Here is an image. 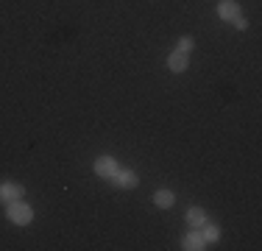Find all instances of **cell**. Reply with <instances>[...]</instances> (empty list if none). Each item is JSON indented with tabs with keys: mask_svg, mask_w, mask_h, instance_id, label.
Returning a JSON list of instances; mask_svg holds the SVG:
<instances>
[{
	"mask_svg": "<svg viewBox=\"0 0 262 251\" xmlns=\"http://www.w3.org/2000/svg\"><path fill=\"white\" fill-rule=\"evenodd\" d=\"M6 218L17 226H28L31 218H34V210H31L28 204H23V201H11V204L6 206Z\"/></svg>",
	"mask_w": 262,
	"mask_h": 251,
	"instance_id": "obj_1",
	"label": "cell"
},
{
	"mask_svg": "<svg viewBox=\"0 0 262 251\" xmlns=\"http://www.w3.org/2000/svg\"><path fill=\"white\" fill-rule=\"evenodd\" d=\"M109 181L115 187H123V190H131V187L140 184V176H137L134 171H115L109 176Z\"/></svg>",
	"mask_w": 262,
	"mask_h": 251,
	"instance_id": "obj_2",
	"label": "cell"
},
{
	"mask_svg": "<svg viewBox=\"0 0 262 251\" xmlns=\"http://www.w3.org/2000/svg\"><path fill=\"white\" fill-rule=\"evenodd\" d=\"M20 198H23V187L20 184H11V181L0 184V201H3V204H11V201H20Z\"/></svg>",
	"mask_w": 262,
	"mask_h": 251,
	"instance_id": "obj_3",
	"label": "cell"
},
{
	"mask_svg": "<svg viewBox=\"0 0 262 251\" xmlns=\"http://www.w3.org/2000/svg\"><path fill=\"white\" fill-rule=\"evenodd\" d=\"M117 171V162H115V156H98L95 159V173L98 176H103V179H109L112 173Z\"/></svg>",
	"mask_w": 262,
	"mask_h": 251,
	"instance_id": "obj_4",
	"label": "cell"
},
{
	"mask_svg": "<svg viewBox=\"0 0 262 251\" xmlns=\"http://www.w3.org/2000/svg\"><path fill=\"white\" fill-rule=\"evenodd\" d=\"M237 14H240V6H237L234 0H221V3H217V17H221V20H234Z\"/></svg>",
	"mask_w": 262,
	"mask_h": 251,
	"instance_id": "obj_5",
	"label": "cell"
},
{
	"mask_svg": "<svg viewBox=\"0 0 262 251\" xmlns=\"http://www.w3.org/2000/svg\"><path fill=\"white\" fill-rule=\"evenodd\" d=\"M184 248L187 251H204L207 248V240H204V235L195 229V232H190V235L184 237Z\"/></svg>",
	"mask_w": 262,
	"mask_h": 251,
	"instance_id": "obj_6",
	"label": "cell"
},
{
	"mask_svg": "<svg viewBox=\"0 0 262 251\" xmlns=\"http://www.w3.org/2000/svg\"><path fill=\"white\" fill-rule=\"evenodd\" d=\"M187 223H190L192 229H201V226L207 223V212H204L201 206H190V210H187Z\"/></svg>",
	"mask_w": 262,
	"mask_h": 251,
	"instance_id": "obj_7",
	"label": "cell"
},
{
	"mask_svg": "<svg viewBox=\"0 0 262 251\" xmlns=\"http://www.w3.org/2000/svg\"><path fill=\"white\" fill-rule=\"evenodd\" d=\"M167 67H170V73H184L187 70V53H182V50H173L170 59H167Z\"/></svg>",
	"mask_w": 262,
	"mask_h": 251,
	"instance_id": "obj_8",
	"label": "cell"
},
{
	"mask_svg": "<svg viewBox=\"0 0 262 251\" xmlns=\"http://www.w3.org/2000/svg\"><path fill=\"white\" fill-rule=\"evenodd\" d=\"M154 204H157L159 210H170V206L176 204V196H173V190H157L154 193Z\"/></svg>",
	"mask_w": 262,
	"mask_h": 251,
	"instance_id": "obj_9",
	"label": "cell"
},
{
	"mask_svg": "<svg viewBox=\"0 0 262 251\" xmlns=\"http://www.w3.org/2000/svg\"><path fill=\"white\" fill-rule=\"evenodd\" d=\"M201 229H204L201 235H204V240H207V243H215L217 237H221V229H217V226H209V223H204Z\"/></svg>",
	"mask_w": 262,
	"mask_h": 251,
	"instance_id": "obj_10",
	"label": "cell"
},
{
	"mask_svg": "<svg viewBox=\"0 0 262 251\" xmlns=\"http://www.w3.org/2000/svg\"><path fill=\"white\" fill-rule=\"evenodd\" d=\"M192 45H195V42H192L190 36H182V39H179V48H176V50H182V53H190Z\"/></svg>",
	"mask_w": 262,
	"mask_h": 251,
	"instance_id": "obj_11",
	"label": "cell"
},
{
	"mask_svg": "<svg viewBox=\"0 0 262 251\" xmlns=\"http://www.w3.org/2000/svg\"><path fill=\"white\" fill-rule=\"evenodd\" d=\"M232 23H234V28H237V31H246V28H248V23H246V17H243V14H237Z\"/></svg>",
	"mask_w": 262,
	"mask_h": 251,
	"instance_id": "obj_12",
	"label": "cell"
}]
</instances>
